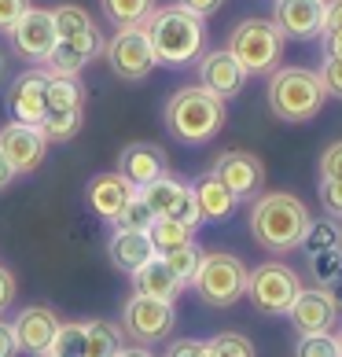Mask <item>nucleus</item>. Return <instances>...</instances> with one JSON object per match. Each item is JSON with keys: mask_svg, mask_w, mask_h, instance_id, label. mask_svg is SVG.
Wrapping results in <instances>:
<instances>
[{"mask_svg": "<svg viewBox=\"0 0 342 357\" xmlns=\"http://www.w3.org/2000/svg\"><path fill=\"white\" fill-rule=\"evenodd\" d=\"M143 30H148L159 67H188V63L203 59L206 52V19L192 15L180 4L155 8L143 22Z\"/></svg>", "mask_w": 342, "mask_h": 357, "instance_id": "obj_2", "label": "nucleus"}, {"mask_svg": "<svg viewBox=\"0 0 342 357\" xmlns=\"http://www.w3.org/2000/svg\"><path fill=\"white\" fill-rule=\"evenodd\" d=\"M298 247L306 250V255H320V250L342 247V229H339V221H335V218H313Z\"/></svg>", "mask_w": 342, "mask_h": 357, "instance_id": "obj_29", "label": "nucleus"}, {"mask_svg": "<svg viewBox=\"0 0 342 357\" xmlns=\"http://www.w3.org/2000/svg\"><path fill=\"white\" fill-rule=\"evenodd\" d=\"M320 45H324V56L342 59V33H320Z\"/></svg>", "mask_w": 342, "mask_h": 357, "instance_id": "obj_48", "label": "nucleus"}, {"mask_svg": "<svg viewBox=\"0 0 342 357\" xmlns=\"http://www.w3.org/2000/svg\"><path fill=\"white\" fill-rule=\"evenodd\" d=\"M309 206L291 192H261L254 195L251 214H247V229L251 240L269 250V255H287L302 243V236L309 229Z\"/></svg>", "mask_w": 342, "mask_h": 357, "instance_id": "obj_1", "label": "nucleus"}, {"mask_svg": "<svg viewBox=\"0 0 342 357\" xmlns=\"http://www.w3.org/2000/svg\"><path fill=\"white\" fill-rule=\"evenodd\" d=\"M265 100H269V111L280 118V122H313L320 111H324V100L327 92L320 85L317 70L309 67H280L269 74V85H265Z\"/></svg>", "mask_w": 342, "mask_h": 357, "instance_id": "obj_4", "label": "nucleus"}, {"mask_svg": "<svg viewBox=\"0 0 342 357\" xmlns=\"http://www.w3.org/2000/svg\"><path fill=\"white\" fill-rule=\"evenodd\" d=\"M52 22H56V37H59V41L74 45L88 63L96 59V56H103V45H107V41H103L100 26L88 19L85 8H77V4H59V8H52Z\"/></svg>", "mask_w": 342, "mask_h": 357, "instance_id": "obj_15", "label": "nucleus"}, {"mask_svg": "<svg viewBox=\"0 0 342 357\" xmlns=\"http://www.w3.org/2000/svg\"><path fill=\"white\" fill-rule=\"evenodd\" d=\"M45 357H52V354H45Z\"/></svg>", "mask_w": 342, "mask_h": 357, "instance_id": "obj_54", "label": "nucleus"}, {"mask_svg": "<svg viewBox=\"0 0 342 357\" xmlns=\"http://www.w3.org/2000/svg\"><path fill=\"white\" fill-rule=\"evenodd\" d=\"M287 321L295 324L298 335H317V332H332L339 321V306L335 298L327 295V287H302L291 310H287Z\"/></svg>", "mask_w": 342, "mask_h": 357, "instance_id": "obj_14", "label": "nucleus"}, {"mask_svg": "<svg viewBox=\"0 0 342 357\" xmlns=\"http://www.w3.org/2000/svg\"><path fill=\"white\" fill-rule=\"evenodd\" d=\"M15 177H19V174H15V166H11L8 158H4V151H0V192L11 188V181H15Z\"/></svg>", "mask_w": 342, "mask_h": 357, "instance_id": "obj_49", "label": "nucleus"}, {"mask_svg": "<svg viewBox=\"0 0 342 357\" xmlns=\"http://www.w3.org/2000/svg\"><path fill=\"white\" fill-rule=\"evenodd\" d=\"M0 151L15 166V174H33V169H41L45 155H48V137L41 133V126L8 122L0 129Z\"/></svg>", "mask_w": 342, "mask_h": 357, "instance_id": "obj_13", "label": "nucleus"}, {"mask_svg": "<svg viewBox=\"0 0 342 357\" xmlns=\"http://www.w3.org/2000/svg\"><path fill=\"white\" fill-rule=\"evenodd\" d=\"M173 4L188 8L192 15H199V19H210L214 11H221V8H225V0H173Z\"/></svg>", "mask_w": 342, "mask_h": 357, "instance_id": "obj_45", "label": "nucleus"}, {"mask_svg": "<svg viewBox=\"0 0 342 357\" xmlns=\"http://www.w3.org/2000/svg\"><path fill=\"white\" fill-rule=\"evenodd\" d=\"M210 174L235 195V203L265 192V162L254 151H221L210 166Z\"/></svg>", "mask_w": 342, "mask_h": 357, "instance_id": "obj_10", "label": "nucleus"}, {"mask_svg": "<svg viewBox=\"0 0 342 357\" xmlns=\"http://www.w3.org/2000/svg\"><path fill=\"white\" fill-rule=\"evenodd\" d=\"M188 195V184H184L180 177H173V174H166V177H159V181H151L148 188H140V199L151 206V214L155 218H173V210H177V203Z\"/></svg>", "mask_w": 342, "mask_h": 357, "instance_id": "obj_24", "label": "nucleus"}, {"mask_svg": "<svg viewBox=\"0 0 342 357\" xmlns=\"http://www.w3.org/2000/svg\"><path fill=\"white\" fill-rule=\"evenodd\" d=\"M320 203L327 218H342V181H320Z\"/></svg>", "mask_w": 342, "mask_h": 357, "instance_id": "obj_41", "label": "nucleus"}, {"mask_svg": "<svg viewBox=\"0 0 342 357\" xmlns=\"http://www.w3.org/2000/svg\"><path fill=\"white\" fill-rule=\"evenodd\" d=\"M85 335H88V354L85 357H114L122 350V324L111 321H85Z\"/></svg>", "mask_w": 342, "mask_h": 357, "instance_id": "obj_28", "label": "nucleus"}, {"mask_svg": "<svg viewBox=\"0 0 342 357\" xmlns=\"http://www.w3.org/2000/svg\"><path fill=\"white\" fill-rule=\"evenodd\" d=\"M148 240L155 247V255H169V250H177L184 243H195V229H188V225H180L173 218H155L148 229Z\"/></svg>", "mask_w": 342, "mask_h": 357, "instance_id": "obj_25", "label": "nucleus"}, {"mask_svg": "<svg viewBox=\"0 0 342 357\" xmlns=\"http://www.w3.org/2000/svg\"><path fill=\"white\" fill-rule=\"evenodd\" d=\"M0 77H4V56H0Z\"/></svg>", "mask_w": 342, "mask_h": 357, "instance_id": "obj_52", "label": "nucleus"}, {"mask_svg": "<svg viewBox=\"0 0 342 357\" xmlns=\"http://www.w3.org/2000/svg\"><path fill=\"white\" fill-rule=\"evenodd\" d=\"M103 59H107V67L118 82H143V77L159 67L143 26H122V30L103 45Z\"/></svg>", "mask_w": 342, "mask_h": 357, "instance_id": "obj_8", "label": "nucleus"}, {"mask_svg": "<svg viewBox=\"0 0 342 357\" xmlns=\"http://www.w3.org/2000/svg\"><path fill=\"white\" fill-rule=\"evenodd\" d=\"M159 258L169 266V273H173L177 280L188 287V284H192V276H195V269H199V261H203V250L195 247V243H184V247L169 250V255H159Z\"/></svg>", "mask_w": 342, "mask_h": 357, "instance_id": "obj_33", "label": "nucleus"}, {"mask_svg": "<svg viewBox=\"0 0 342 357\" xmlns=\"http://www.w3.org/2000/svg\"><path fill=\"white\" fill-rule=\"evenodd\" d=\"M295 357H342L339 335H332V332L298 335V342H295Z\"/></svg>", "mask_w": 342, "mask_h": 357, "instance_id": "obj_35", "label": "nucleus"}, {"mask_svg": "<svg viewBox=\"0 0 342 357\" xmlns=\"http://www.w3.org/2000/svg\"><path fill=\"white\" fill-rule=\"evenodd\" d=\"M111 266L122 273H137L148 258H155V247L148 240V232H129V229H114L111 243H107Z\"/></svg>", "mask_w": 342, "mask_h": 357, "instance_id": "obj_23", "label": "nucleus"}, {"mask_svg": "<svg viewBox=\"0 0 342 357\" xmlns=\"http://www.w3.org/2000/svg\"><path fill=\"white\" fill-rule=\"evenodd\" d=\"M52 357H85L88 354V335H85V324H59V332L56 339H52V347H48Z\"/></svg>", "mask_w": 342, "mask_h": 357, "instance_id": "obj_31", "label": "nucleus"}, {"mask_svg": "<svg viewBox=\"0 0 342 357\" xmlns=\"http://www.w3.org/2000/svg\"><path fill=\"white\" fill-rule=\"evenodd\" d=\"M173 221L188 225V229H199V225H203V214H199V203H195L192 188H188V195H184V199L177 203V210H173Z\"/></svg>", "mask_w": 342, "mask_h": 357, "instance_id": "obj_42", "label": "nucleus"}, {"mask_svg": "<svg viewBox=\"0 0 342 357\" xmlns=\"http://www.w3.org/2000/svg\"><path fill=\"white\" fill-rule=\"evenodd\" d=\"M324 4L327 0H276L272 22L287 41H313L324 30Z\"/></svg>", "mask_w": 342, "mask_h": 357, "instance_id": "obj_16", "label": "nucleus"}, {"mask_svg": "<svg viewBox=\"0 0 342 357\" xmlns=\"http://www.w3.org/2000/svg\"><path fill=\"white\" fill-rule=\"evenodd\" d=\"M206 357H258L254 342L240 332H221L217 339L206 342Z\"/></svg>", "mask_w": 342, "mask_h": 357, "instance_id": "obj_34", "label": "nucleus"}, {"mask_svg": "<svg viewBox=\"0 0 342 357\" xmlns=\"http://www.w3.org/2000/svg\"><path fill=\"white\" fill-rule=\"evenodd\" d=\"M309 273H313V280H317V287H324L332 276H339L342 273V247L320 250V255H309Z\"/></svg>", "mask_w": 342, "mask_h": 357, "instance_id": "obj_37", "label": "nucleus"}, {"mask_svg": "<svg viewBox=\"0 0 342 357\" xmlns=\"http://www.w3.org/2000/svg\"><path fill=\"white\" fill-rule=\"evenodd\" d=\"M11 122L26 126H41V118L48 114V70H22L4 92Z\"/></svg>", "mask_w": 342, "mask_h": 357, "instance_id": "obj_12", "label": "nucleus"}, {"mask_svg": "<svg viewBox=\"0 0 342 357\" xmlns=\"http://www.w3.org/2000/svg\"><path fill=\"white\" fill-rule=\"evenodd\" d=\"M30 8H33L30 0H0V33H11V26H15Z\"/></svg>", "mask_w": 342, "mask_h": 357, "instance_id": "obj_40", "label": "nucleus"}, {"mask_svg": "<svg viewBox=\"0 0 342 357\" xmlns=\"http://www.w3.org/2000/svg\"><path fill=\"white\" fill-rule=\"evenodd\" d=\"M320 33H342V0H327L324 4V30Z\"/></svg>", "mask_w": 342, "mask_h": 357, "instance_id": "obj_46", "label": "nucleus"}, {"mask_svg": "<svg viewBox=\"0 0 342 357\" xmlns=\"http://www.w3.org/2000/svg\"><path fill=\"white\" fill-rule=\"evenodd\" d=\"M114 357H155V354H151L148 347H122Z\"/></svg>", "mask_w": 342, "mask_h": 357, "instance_id": "obj_51", "label": "nucleus"}, {"mask_svg": "<svg viewBox=\"0 0 342 357\" xmlns=\"http://www.w3.org/2000/svg\"><path fill=\"white\" fill-rule=\"evenodd\" d=\"M85 67H88V59H85L74 45H67V41H56L52 56L45 59V70H48V74H63V77H77Z\"/></svg>", "mask_w": 342, "mask_h": 357, "instance_id": "obj_32", "label": "nucleus"}, {"mask_svg": "<svg viewBox=\"0 0 342 357\" xmlns=\"http://www.w3.org/2000/svg\"><path fill=\"white\" fill-rule=\"evenodd\" d=\"M317 77H320V85H324L327 96L342 100V59H335V56H324L320 70H317Z\"/></svg>", "mask_w": 342, "mask_h": 357, "instance_id": "obj_38", "label": "nucleus"}, {"mask_svg": "<svg viewBox=\"0 0 342 357\" xmlns=\"http://www.w3.org/2000/svg\"><path fill=\"white\" fill-rule=\"evenodd\" d=\"M155 8H159L155 0H100L103 19L114 22L118 30H122V26H143Z\"/></svg>", "mask_w": 342, "mask_h": 357, "instance_id": "obj_26", "label": "nucleus"}, {"mask_svg": "<svg viewBox=\"0 0 342 357\" xmlns=\"http://www.w3.org/2000/svg\"><path fill=\"white\" fill-rule=\"evenodd\" d=\"M137 195V188L129 184L118 169H111V174H96L88 181V188H85V199L92 206V214L103 218V221H118V214L129 206V199Z\"/></svg>", "mask_w": 342, "mask_h": 357, "instance_id": "obj_20", "label": "nucleus"}, {"mask_svg": "<svg viewBox=\"0 0 342 357\" xmlns=\"http://www.w3.org/2000/svg\"><path fill=\"white\" fill-rule=\"evenodd\" d=\"M298 291H302V276L287 261H261L247 276V298H251V306L269 317H287Z\"/></svg>", "mask_w": 342, "mask_h": 357, "instance_id": "obj_7", "label": "nucleus"}, {"mask_svg": "<svg viewBox=\"0 0 342 357\" xmlns=\"http://www.w3.org/2000/svg\"><path fill=\"white\" fill-rule=\"evenodd\" d=\"M247 276H251V269L243 266V258L228 255V250H210V255H203L188 287H195V295L206 306L228 310L247 295Z\"/></svg>", "mask_w": 342, "mask_h": 357, "instance_id": "obj_6", "label": "nucleus"}, {"mask_svg": "<svg viewBox=\"0 0 342 357\" xmlns=\"http://www.w3.org/2000/svg\"><path fill=\"white\" fill-rule=\"evenodd\" d=\"M85 126V111H48L41 118V133L48 137V144H67L81 133Z\"/></svg>", "mask_w": 342, "mask_h": 357, "instance_id": "obj_30", "label": "nucleus"}, {"mask_svg": "<svg viewBox=\"0 0 342 357\" xmlns=\"http://www.w3.org/2000/svg\"><path fill=\"white\" fill-rule=\"evenodd\" d=\"M11 48L19 52L26 63H45L56 48V22H52V8H30L26 15L11 26Z\"/></svg>", "mask_w": 342, "mask_h": 357, "instance_id": "obj_11", "label": "nucleus"}, {"mask_svg": "<svg viewBox=\"0 0 342 357\" xmlns=\"http://www.w3.org/2000/svg\"><path fill=\"white\" fill-rule=\"evenodd\" d=\"M19 295V280H15V273H11L8 266H0V317L8 313V306L15 302Z\"/></svg>", "mask_w": 342, "mask_h": 357, "instance_id": "obj_43", "label": "nucleus"}, {"mask_svg": "<svg viewBox=\"0 0 342 357\" xmlns=\"http://www.w3.org/2000/svg\"><path fill=\"white\" fill-rule=\"evenodd\" d=\"M173 328H177V306L173 302L133 295L122 306V335H129L137 347H155V342L173 335Z\"/></svg>", "mask_w": 342, "mask_h": 357, "instance_id": "obj_9", "label": "nucleus"}, {"mask_svg": "<svg viewBox=\"0 0 342 357\" xmlns=\"http://www.w3.org/2000/svg\"><path fill=\"white\" fill-rule=\"evenodd\" d=\"M192 195H195V203H199V214H203V221H228L232 218V210H235V195L221 184L214 174H199L192 184Z\"/></svg>", "mask_w": 342, "mask_h": 357, "instance_id": "obj_22", "label": "nucleus"}, {"mask_svg": "<svg viewBox=\"0 0 342 357\" xmlns=\"http://www.w3.org/2000/svg\"><path fill=\"white\" fill-rule=\"evenodd\" d=\"M283 45H287V37L276 30L272 19H243L228 33V52L235 56V63L247 74H261V77L280 70Z\"/></svg>", "mask_w": 342, "mask_h": 357, "instance_id": "obj_5", "label": "nucleus"}, {"mask_svg": "<svg viewBox=\"0 0 342 357\" xmlns=\"http://www.w3.org/2000/svg\"><path fill=\"white\" fill-rule=\"evenodd\" d=\"M339 347H342V328H339Z\"/></svg>", "mask_w": 342, "mask_h": 357, "instance_id": "obj_53", "label": "nucleus"}, {"mask_svg": "<svg viewBox=\"0 0 342 357\" xmlns=\"http://www.w3.org/2000/svg\"><path fill=\"white\" fill-rule=\"evenodd\" d=\"M15 354H19L15 328H11V321H4V317H0V357H15Z\"/></svg>", "mask_w": 342, "mask_h": 357, "instance_id": "obj_47", "label": "nucleus"}, {"mask_svg": "<svg viewBox=\"0 0 342 357\" xmlns=\"http://www.w3.org/2000/svg\"><path fill=\"white\" fill-rule=\"evenodd\" d=\"M15 328V342H19V354H33V357H45L52 339L59 332V317L52 313L48 306H26L19 310V317L11 321Z\"/></svg>", "mask_w": 342, "mask_h": 357, "instance_id": "obj_19", "label": "nucleus"}, {"mask_svg": "<svg viewBox=\"0 0 342 357\" xmlns=\"http://www.w3.org/2000/svg\"><path fill=\"white\" fill-rule=\"evenodd\" d=\"M48 111H85V89L77 77L48 74Z\"/></svg>", "mask_w": 342, "mask_h": 357, "instance_id": "obj_27", "label": "nucleus"}, {"mask_svg": "<svg viewBox=\"0 0 342 357\" xmlns=\"http://www.w3.org/2000/svg\"><path fill=\"white\" fill-rule=\"evenodd\" d=\"M133 276V295H143V298H159V302H177L180 298V291L184 284L177 280L173 273H169V266L155 255L148 258L137 273H129Z\"/></svg>", "mask_w": 342, "mask_h": 357, "instance_id": "obj_21", "label": "nucleus"}, {"mask_svg": "<svg viewBox=\"0 0 342 357\" xmlns=\"http://www.w3.org/2000/svg\"><path fill=\"white\" fill-rule=\"evenodd\" d=\"M247 74L240 63H235V56L228 48H217V52H203L199 59V85L206 92H214L217 100H232L240 96L243 85H247Z\"/></svg>", "mask_w": 342, "mask_h": 357, "instance_id": "obj_18", "label": "nucleus"}, {"mask_svg": "<svg viewBox=\"0 0 342 357\" xmlns=\"http://www.w3.org/2000/svg\"><path fill=\"white\" fill-rule=\"evenodd\" d=\"M320 181H342V140L327 144L320 155Z\"/></svg>", "mask_w": 342, "mask_h": 357, "instance_id": "obj_39", "label": "nucleus"}, {"mask_svg": "<svg viewBox=\"0 0 342 357\" xmlns=\"http://www.w3.org/2000/svg\"><path fill=\"white\" fill-rule=\"evenodd\" d=\"M162 122H166V133L177 137L180 144H206L225 129L228 107L225 100H217L203 85H184L166 100Z\"/></svg>", "mask_w": 342, "mask_h": 357, "instance_id": "obj_3", "label": "nucleus"}, {"mask_svg": "<svg viewBox=\"0 0 342 357\" xmlns=\"http://www.w3.org/2000/svg\"><path fill=\"white\" fill-rule=\"evenodd\" d=\"M162 357H206V342L203 339H177L166 347Z\"/></svg>", "mask_w": 342, "mask_h": 357, "instance_id": "obj_44", "label": "nucleus"}, {"mask_svg": "<svg viewBox=\"0 0 342 357\" xmlns=\"http://www.w3.org/2000/svg\"><path fill=\"white\" fill-rule=\"evenodd\" d=\"M118 174L140 192V188H148L151 181L169 174V155L151 140H133L122 148V155H118Z\"/></svg>", "mask_w": 342, "mask_h": 357, "instance_id": "obj_17", "label": "nucleus"}, {"mask_svg": "<svg viewBox=\"0 0 342 357\" xmlns=\"http://www.w3.org/2000/svg\"><path fill=\"white\" fill-rule=\"evenodd\" d=\"M151 221H155V214H151V206L140 199V192L129 199V206L118 214V221H114V229H129V232H148L151 229Z\"/></svg>", "mask_w": 342, "mask_h": 357, "instance_id": "obj_36", "label": "nucleus"}, {"mask_svg": "<svg viewBox=\"0 0 342 357\" xmlns=\"http://www.w3.org/2000/svg\"><path fill=\"white\" fill-rule=\"evenodd\" d=\"M324 287H327V295L335 298V306L342 310V273H339V276H332V280H327Z\"/></svg>", "mask_w": 342, "mask_h": 357, "instance_id": "obj_50", "label": "nucleus"}]
</instances>
